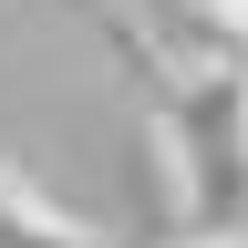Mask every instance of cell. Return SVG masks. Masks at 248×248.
I'll list each match as a JSON object with an SVG mask.
<instances>
[{
  "label": "cell",
  "instance_id": "obj_1",
  "mask_svg": "<svg viewBox=\"0 0 248 248\" xmlns=\"http://www.w3.org/2000/svg\"><path fill=\"white\" fill-rule=\"evenodd\" d=\"M0 248H114L104 228H83V217H62L42 186H21L0 166Z\"/></svg>",
  "mask_w": 248,
  "mask_h": 248
},
{
  "label": "cell",
  "instance_id": "obj_2",
  "mask_svg": "<svg viewBox=\"0 0 248 248\" xmlns=\"http://www.w3.org/2000/svg\"><path fill=\"white\" fill-rule=\"evenodd\" d=\"M197 11H207L217 31H238V42H248V0H197Z\"/></svg>",
  "mask_w": 248,
  "mask_h": 248
},
{
  "label": "cell",
  "instance_id": "obj_3",
  "mask_svg": "<svg viewBox=\"0 0 248 248\" xmlns=\"http://www.w3.org/2000/svg\"><path fill=\"white\" fill-rule=\"evenodd\" d=\"M186 248H248V238H186Z\"/></svg>",
  "mask_w": 248,
  "mask_h": 248
}]
</instances>
